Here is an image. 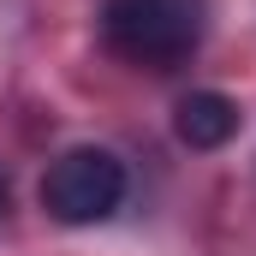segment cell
<instances>
[{"label":"cell","mask_w":256,"mask_h":256,"mask_svg":"<svg viewBox=\"0 0 256 256\" xmlns=\"http://www.w3.org/2000/svg\"><path fill=\"white\" fill-rule=\"evenodd\" d=\"M102 42L137 72H179L202 42V6L196 0H108Z\"/></svg>","instance_id":"1"},{"label":"cell","mask_w":256,"mask_h":256,"mask_svg":"<svg viewBox=\"0 0 256 256\" xmlns=\"http://www.w3.org/2000/svg\"><path fill=\"white\" fill-rule=\"evenodd\" d=\"M126 202V161L108 149H66L42 173V208L60 226H96Z\"/></svg>","instance_id":"2"},{"label":"cell","mask_w":256,"mask_h":256,"mask_svg":"<svg viewBox=\"0 0 256 256\" xmlns=\"http://www.w3.org/2000/svg\"><path fill=\"white\" fill-rule=\"evenodd\" d=\"M173 131H179L185 149H220V143H232V131H238V102L220 96V90H196V96L179 102Z\"/></svg>","instance_id":"3"},{"label":"cell","mask_w":256,"mask_h":256,"mask_svg":"<svg viewBox=\"0 0 256 256\" xmlns=\"http://www.w3.org/2000/svg\"><path fill=\"white\" fill-rule=\"evenodd\" d=\"M0 202H6V185H0Z\"/></svg>","instance_id":"4"}]
</instances>
